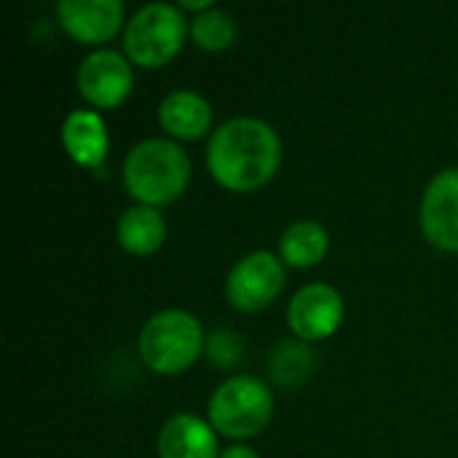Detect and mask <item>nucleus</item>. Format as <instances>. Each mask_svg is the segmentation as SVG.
I'll list each match as a JSON object with an SVG mask.
<instances>
[{
    "instance_id": "nucleus-13",
    "label": "nucleus",
    "mask_w": 458,
    "mask_h": 458,
    "mask_svg": "<svg viewBox=\"0 0 458 458\" xmlns=\"http://www.w3.org/2000/svg\"><path fill=\"white\" fill-rule=\"evenodd\" d=\"M64 150L83 166L102 164L107 153V129L105 121L91 110H72L62 126Z\"/></svg>"
},
{
    "instance_id": "nucleus-9",
    "label": "nucleus",
    "mask_w": 458,
    "mask_h": 458,
    "mask_svg": "<svg viewBox=\"0 0 458 458\" xmlns=\"http://www.w3.org/2000/svg\"><path fill=\"white\" fill-rule=\"evenodd\" d=\"M290 317V327L306 338V341H317V338H327L330 333H335V327L341 325L344 317V298L335 287L330 284H306L303 290L295 293V298L290 301L287 309Z\"/></svg>"
},
{
    "instance_id": "nucleus-8",
    "label": "nucleus",
    "mask_w": 458,
    "mask_h": 458,
    "mask_svg": "<svg viewBox=\"0 0 458 458\" xmlns=\"http://www.w3.org/2000/svg\"><path fill=\"white\" fill-rule=\"evenodd\" d=\"M421 228L443 250H458V169L437 172L421 199Z\"/></svg>"
},
{
    "instance_id": "nucleus-7",
    "label": "nucleus",
    "mask_w": 458,
    "mask_h": 458,
    "mask_svg": "<svg viewBox=\"0 0 458 458\" xmlns=\"http://www.w3.org/2000/svg\"><path fill=\"white\" fill-rule=\"evenodd\" d=\"M131 64L113 48L89 54L78 67V89L97 107H113L131 91Z\"/></svg>"
},
{
    "instance_id": "nucleus-2",
    "label": "nucleus",
    "mask_w": 458,
    "mask_h": 458,
    "mask_svg": "<svg viewBox=\"0 0 458 458\" xmlns=\"http://www.w3.org/2000/svg\"><path fill=\"white\" fill-rule=\"evenodd\" d=\"M191 177L188 153L164 137L137 142L123 164V182L142 207H158L174 201Z\"/></svg>"
},
{
    "instance_id": "nucleus-12",
    "label": "nucleus",
    "mask_w": 458,
    "mask_h": 458,
    "mask_svg": "<svg viewBox=\"0 0 458 458\" xmlns=\"http://www.w3.org/2000/svg\"><path fill=\"white\" fill-rule=\"evenodd\" d=\"M158 118H161V126L169 134L182 137V140H193V137H201L209 129L212 107L201 94L180 89V91H172V94H166L161 99Z\"/></svg>"
},
{
    "instance_id": "nucleus-17",
    "label": "nucleus",
    "mask_w": 458,
    "mask_h": 458,
    "mask_svg": "<svg viewBox=\"0 0 458 458\" xmlns=\"http://www.w3.org/2000/svg\"><path fill=\"white\" fill-rule=\"evenodd\" d=\"M220 458H260L252 448H247V445H231L228 451H223V456Z\"/></svg>"
},
{
    "instance_id": "nucleus-6",
    "label": "nucleus",
    "mask_w": 458,
    "mask_h": 458,
    "mask_svg": "<svg viewBox=\"0 0 458 458\" xmlns=\"http://www.w3.org/2000/svg\"><path fill=\"white\" fill-rule=\"evenodd\" d=\"M284 287V268L276 255L258 250L244 255L228 274V301L242 311L266 309Z\"/></svg>"
},
{
    "instance_id": "nucleus-18",
    "label": "nucleus",
    "mask_w": 458,
    "mask_h": 458,
    "mask_svg": "<svg viewBox=\"0 0 458 458\" xmlns=\"http://www.w3.org/2000/svg\"><path fill=\"white\" fill-rule=\"evenodd\" d=\"M182 5H185V8H199V11L212 8V5H209V0H182Z\"/></svg>"
},
{
    "instance_id": "nucleus-10",
    "label": "nucleus",
    "mask_w": 458,
    "mask_h": 458,
    "mask_svg": "<svg viewBox=\"0 0 458 458\" xmlns=\"http://www.w3.org/2000/svg\"><path fill=\"white\" fill-rule=\"evenodd\" d=\"M59 24L78 40L102 43L113 38L123 21L121 0H62L56 5Z\"/></svg>"
},
{
    "instance_id": "nucleus-15",
    "label": "nucleus",
    "mask_w": 458,
    "mask_h": 458,
    "mask_svg": "<svg viewBox=\"0 0 458 458\" xmlns=\"http://www.w3.org/2000/svg\"><path fill=\"white\" fill-rule=\"evenodd\" d=\"M327 244H330V236L319 223L298 220L282 233L279 252H282L284 263H290L295 268H309V266H314V263H319L325 258Z\"/></svg>"
},
{
    "instance_id": "nucleus-14",
    "label": "nucleus",
    "mask_w": 458,
    "mask_h": 458,
    "mask_svg": "<svg viewBox=\"0 0 458 458\" xmlns=\"http://www.w3.org/2000/svg\"><path fill=\"white\" fill-rule=\"evenodd\" d=\"M166 236V223L156 207L126 209L118 220V242L134 255H150L161 247Z\"/></svg>"
},
{
    "instance_id": "nucleus-1",
    "label": "nucleus",
    "mask_w": 458,
    "mask_h": 458,
    "mask_svg": "<svg viewBox=\"0 0 458 458\" xmlns=\"http://www.w3.org/2000/svg\"><path fill=\"white\" fill-rule=\"evenodd\" d=\"M209 172L233 191H252L271 180L282 161L279 134L260 118H231L215 129L207 148Z\"/></svg>"
},
{
    "instance_id": "nucleus-16",
    "label": "nucleus",
    "mask_w": 458,
    "mask_h": 458,
    "mask_svg": "<svg viewBox=\"0 0 458 458\" xmlns=\"http://www.w3.org/2000/svg\"><path fill=\"white\" fill-rule=\"evenodd\" d=\"M193 40L207 51H223L236 40V19L212 5L193 19Z\"/></svg>"
},
{
    "instance_id": "nucleus-11",
    "label": "nucleus",
    "mask_w": 458,
    "mask_h": 458,
    "mask_svg": "<svg viewBox=\"0 0 458 458\" xmlns=\"http://www.w3.org/2000/svg\"><path fill=\"white\" fill-rule=\"evenodd\" d=\"M158 454L161 458H217V437L199 416L180 413L161 427Z\"/></svg>"
},
{
    "instance_id": "nucleus-5",
    "label": "nucleus",
    "mask_w": 458,
    "mask_h": 458,
    "mask_svg": "<svg viewBox=\"0 0 458 458\" xmlns=\"http://www.w3.org/2000/svg\"><path fill=\"white\" fill-rule=\"evenodd\" d=\"M185 40V16L172 3H148L126 24V51L137 64L158 67L169 62Z\"/></svg>"
},
{
    "instance_id": "nucleus-3",
    "label": "nucleus",
    "mask_w": 458,
    "mask_h": 458,
    "mask_svg": "<svg viewBox=\"0 0 458 458\" xmlns=\"http://www.w3.org/2000/svg\"><path fill=\"white\" fill-rule=\"evenodd\" d=\"M204 344L201 325L193 314L169 309L150 317L140 333L142 362L156 373H180L199 357Z\"/></svg>"
},
{
    "instance_id": "nucleus-4",
    "label": "nucleus",
    "mask_w": 458,
    "mask_h": 458,
    "mask_svg": "<svg viewBox=\"0 0 458 458\" xmlns=\"http://www.w3.org/2000/svg\"><path fill=\"white\" fill-rule=\"evenodd\" d=\"M274 413L271 389L252 376H233L220 384L209 400V421L225 437H252L258 435Z\"/></svg>"
}]
</instances>
